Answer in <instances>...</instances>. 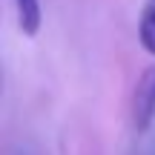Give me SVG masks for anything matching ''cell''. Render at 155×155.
<instances>
[{
  "label": "cell",
  "mask_w": 155,
  "mask_h": 155,
  "mask_svg": "<svg viewBox=\"0 0 155 155\" xmlns=\"http://www.w3.org/2000/svg\"><path fill=\"white\" fill-rule=\"evenodd\" d=\"M15 12H17V23H20L23 35L35 38L43 20V6L40 0H15Z\"/></svg>",
  "instance_id": "7a4b0ae2"
},
{
  "label": "cell",
  "mask_w": 155,
  "mask_h": 155,
  "mask_svg": "<svg viewBox=\"0 0 155 155\" xmlns=\"http://www.w3.org/2000/svg\"><path fill=\"white\" fill-rule=\"evenodd\" d=\"M12 155H32V152H29V150H26V147H20V150H15V152H12Z\"/></svg>",
  "instance_id": "277c9868"
},
{
  "label": "cell",
  "mask_w": 155,
  "mask_h": 155,
  "mask_svg": "<svg viewBox=\"0 0 155 155\" xmlns=\"http://www.w3.org/2000/svg\"><path fill=\"white\" fill-rule=\"evenodd\" d=\"M155 121V66L141 75L132 95V124L138 132H147Z\"/></svg>",
  "instance_id": "6da1fadb"
},
{
  "label": "cell",
  "mask_w": 155,
  "mask_h": 155,
  "mask_svg": "<svg viewBox=\"0 0 155 155\" xmlns=\"http://www.w3.org/2000/svg\"><path fill=\"white\" fill-rule=\"evenodd\" d=\"M138 38H141V46H144L150 55H155V0H147L144 12H141Z\"/></svg>",
  "instance_id": "3957f363"
}]
</instances>
